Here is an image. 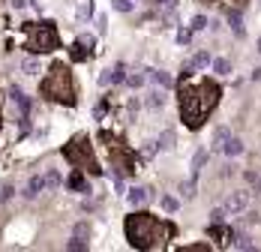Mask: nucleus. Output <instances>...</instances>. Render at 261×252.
I'll return each instance as SVG.
<instances>
[{
    "label": "nucleus",
    "mask_w": 261,
    "mask_h": 252,
    "mask_svg": "<svg viewBox=\"0 0 261 252\" xmlns=\"http://www.w3.org/2000/svg\"><path fill=\"white\" fill-rule=\"evenodd\" d=\"M219 84L213 78H198L195 84H180L177 102H180V120L189 129H201L204 120L213 114V108L219 105Z\"/></svg>",
    "instance_id": "nucleus-1"
},
{
    "label": "nucleus",
    "mask_w": 261,
    "mask_h": 252,
    "mask_svg": "<svg viewBox=\"0 0 261 252\" xmlns=\"http://www.w3.org/2000/svg\"><path fill=\"white\" fill-rule=\"evenodd\" d=\"M123 231H126V240L132 249L153 252V249H165L177 228L171 222L159 219V216H153L150 210H132L123 219Z\"/></svg>",
    "instance_id": "nucleus-2"
},
{
    "label": "nucleus",
    "mask_w": 261,
    "mask_h": 252,
    "mask_svg": "<svg viewBox=\"0 0 261 252\" xmlns=\"http://www.w3.org/2000/svg\"><path fill=\"white\" fill-rule=\"evenodd\" d=\"M39 96L45 102H57L63 108H75L78 105V87H75V75L69 72V66L63 60H54L48 75L39 81Z\"/></svg>",
    "instance_id": "nucleus-3"
},
{
    "label": "nucleus",
    "mask_w": 261,
    "mask_h": 252,
    "mask_svg": "<svg viewBox=\"0 0 261 252\" xmlns=\"http://www.w3.org/2000/svg\"><path fill=\"white\" fill-rule=\"evenodd\" d=\"M24 48L30 54H51L60 48V36L54 21H24Z\"/></svg>",
    "instance_id": "nucleus-4"
},
{
    "label": "nucleus",
    "mask_w": 261,
    "mask_h": 252,
    "mask_svg": "<svg viewBox=\"0 0 261 252\" xmlns=\"http://www.w3.org/2000/svg\"><path fill=\"white\" fill-rule=\"evenodd\" d=\"M63 156H66V162H72L75 168H81L84 174H93V177H99V174H102L99 159H96V150H93V144H90V138H87V135H75V138H69V141L63 144Z\"/></svg>",
    "instance_id": "nucleus-5"
},
{
    "label": "nucleus",
    "mask_w": 261,
    "mask_h": 252,
    "mask_svg": "<svg viewBox=\"0 0 261 252\" xmlns=\"http://www.w3.org/2000/svg\"><path fill=\"white\" fill-rule=\"evenodd\" d=\"M99 141L105 144L108 150V159H111V168L117 171V177H132L135 174V156L126 144L114 135V132H99Z\"/></svg>",
    "instance_id": "nucleus-6"
},
{
    "label": "nucleus",
    "mask_w": 261,
    "mask_h": 252,
    "mask_svg": "<svg viewBox=\"0 0 261 252\" xmlns=\"http://www.w3.org/2000/svg\"><path fill=\"white\" fill-rule=\"evenodd\" d=\"M90 45H93V36H78L75 42H72V48H69V57L75 60V63H81V60H87L90 57Z\"/></svg>",
    "instance_id": "nucleus-7"
},
{
    "label": "nucleus",
    "mask_w": 261,
    "mask_h": 252,
    "mask_svg": "<svg viewBox=\"0 0 261 252\" xmlns=\"http://www.w3.org/2000/svg\"><path fill=\"white\" fill-rule=\"evenodd\" d=\"M66 186H69L72 192H81V195H87V192H90V183H87V177H84V171H81V168H72V174L66 177Z\"/></svg>",
    "instance_id": "nucleus-8"
},
{
    "label": "nucleus",
    "mask_w": 261,
    "mask_h": 252,
    "mask_svg": "<svg viewBox=\"0 0 261 252\" xmlns=\"http://www.w3.org/2000/svg\"><path fill=\"white\" fill-rule=\"evenodd\" d=\"M9 99H12V105L18 108V120H27V114H30V99H27L18 87H9Z\"/></svg>",
    "instance_id": "nucleus-9"
},
{
    "label": "nucleus",
    "mask_w": 261,
    "mask_h": 252,
    "mask_svg": "<svg viewBox=\"0 0 261 252\" xmlns=\"http://www.w3.org/2000/svg\"><path fill=\"white\" fill-rule=\"evenodd\" d=\"M249 204V195L246 192H231L228 201H225V213H243Z\"/></svg>",
    "instance_id": "nucleus-10"
},
{
    "label": "nucleus",
    "mask_w": 261,
    "mask_h": 252,
    "mask_svg": "<svg viewBox=\"0 0 261 252\" xmlns=\"http://www.w3.org/2000/svg\"><path fill=\"white\" fill-rule=\"evenodd\" d=\"M153 198H156V192H153V189H141V186H135V189H129V192H126V201H129V204H135V207H138V204H144V201H153Z\"/></svg>",
    "instance_id": "nucleus-11"
},
{
    "label": "nucleus",
    "mask_w": 261,
    "mask_h": 252,
    "mask_svg": "<svg viewBox=\"0 0 261 252\" xmlns=\"http://www.w3.org/2000/svg\"><path fill=\"white\" fill-rule=\"evenodd\" d=\"M201 3L204 6H210V3H216L222 12H240L246 3H249V0H201Z\"/></svg>",
    "instance_id": "nucleus-12"
},
{
    "label": "nucleus",
    "mask_w": 261,
    "mask_h": 252,
    "mask_svg": "<svg viewBox=\"0 0 261 252\" xmlns=\"http://www.w3.org/2000/svg\"><path fill=\"white\" fill-rule=\"evenodd\" d=\"M45 189V180H42V174H33L30 180H27V186H24V198H36Z\"/></svg>",
    "instance_id": "nucleus-13"
},
{
    "label": "nucleus",
    "mask_w": 261,
    "mask_h": 252,
    "mask_svg": "<svg viewBox=\"0 0 261 252\" xmlns=\"http://www.w3.org/2000/svg\"><path fill=\"white\" fill-rule=\"evenodd\" d=\"M144 105H147V108H162V105H165V87H159V90H147Z\"/></svg>",
    "instance_id": "nucleus-14"
},
{
    "label": "nucleus",
    "mask_w": 261,
    "mask_h": 252,
    "mask_svg": "<svg viewBox=\"0 0 261 252\" xmlns=\"http://www.w3.org/2000/svg\"><path fill=\"white\" fill-rule=\"evenodd\" d=\"M147 75H150V78H153V81H156L159 87H165V90H168V87L174 84L171 72H165V69H147Z\"/></svg>",
    "instance_id": "nucleus-15"
},
{
    "label": "nucleus",
    "mask_w": 261,
    "mask_h": 252,
    "mask_svg": "<svg viewBox=\"0 0 261 252\" xmlns=\"http://www.w3.org/2000/svg\"><path fill=\"white\" fill-rule=\"evenodd\" d=\"M228 15V24H231V33L237 36V39H243L246 36V27H243V21H240V12H225Z\"/></svg>",
    "instance_id": "nucleus-16"
},
{
    "label": "nucleus",
    "mask_w": 261,
    "mask_h": 252,
    "mask_svg": "<svg viewBox=\"0 0 261 252\" xmlns=\"http://www.w3.org/2000/svg\"><path fill=\"white\" fill-rule=\"evenodd\" d=\"M210 66H213V72H216L219 78H225L228 72H231V60L228 57H216V60H210Z\"/></svg>",
    "instance_id": "nucleus-17"
},
{
    "label": "nucleus",
    "mask_w": 261,
    "mask_h": 252,
    "mask_svg": "<svg viewBox=\"0 0 261 252\" xmlns=\"http://www.w3.org/2000/svg\"><path fill=\"white\" fill-rule=\"evenodd\" d=\"M222 150H225V156H240L243 153V141L240 138H228L225 144H222Z\"/></svg>",
    "instance_id": "nucleus-18"
},
{
    "label": "nucleus",
    "mask_w": 261,
    "mask_h": 252,
    "mask_svg": "<svg viewBox=\"0 0 261 252\" xmlns=\"http://www.w3.org/2000/svg\"><path fill=\"white\" fill-rule=\"evenodd\" d=\"M123 81H126V63L120 60L111 66V84H123Z\"/></svg>",
    "instance_id": "nucleus-19"
},
{
    "label": "nucleus",
    "mask_w": 261,
    "mask_h": 252,
    "mask_svg": "<svg viewBox=\"0 0 261 252\" xmlns=\"http://www.w3.org/2000/svg\"><path fill=\"white\" fill-rule=\"evenodd\" d=\"M210 66V54L207 51H195V57L189 60V69H207Z\"/></svg>",
    "instance_id": "nucleus-20"
},
{
    "label": "nucleus",
    "mask_w": 261,
    "mask_h": 252,
    "mask_svg": "<svg viewBox=\"0 0 261 252\" xmlns=\"http://www.w3.org/2000/svg\"><path fill=\"white\" fill-rule=\"evenodd\" d=\"M174 141H177V135H174L171 129H165V132L159 135V141H156V144H159V150H171V147H174Z\"/></svg>",
    "instance_id": "nucleus-21"
},
{
    "label": "nucleus",
    "mask_w": 261,
    "mask_h": 252,
    "mask_svg": "<svg viewBox=\"0 0 261 252\" xmlns=\"http://www.w3.org/2000/svg\"><path fill=\"white\" fill-rule=\"evenodd\" d=\"M21 72H24V75H36V72H39V60H36V57H24Z\"/></svg>",
    "instance_id": "nucleus-22"
},
{
    "label": "nucleus",
    "mask_w": 261,
    "mask_h": 252,
    "mask_svg": "<svg viewBox=\"0 0 261 252\" xmlns=\"http://www.w3.org/2000/svg\"><path fill=\"white\" fill-rule=\"evenodd\" d=\"M228 138H231V129H228V126H219V129L213 132V144H216V147H222Z\"/></svg>",
    "instance_id": "nucleus-23"
},
{
    "label": "nucleus",
    "mask_w": 261,
    "mask_h": 252,
    "mask_svg": "<svg viewBox=\"0 0 261 252\" xmlns=\"http://www.w3.org/2000/svg\"><path fill=\"white\" fill-rule=\"evenodd\" d=\"M42 180H45V186H48V189H57V186L63 183V180H60V174H57L54 168H51V171H45V174H42Z\"/></svg>",
    "instance_id": "nucleus-24"
},
{
    "label": "nucleus",
    "mask_w": 261,
    "mask_h": 252,
    "mask_svg": "<svg viewBox=\"0 0 261 252\" xmlns=\"http://www.w3.org/2000/svg\"><path fill=\"white\" fill-rule=\"evenodd\" d=\"M72 237L87 240V237H90V225H87V222H75V228H72Z\"/></svg>",
    "instance_id": "nucleus-25"
},
{
    "label": "nucleus",
    "mask_w": 261,
    "mask_h": 252,
    "mask_svg": "<svg viewBox=\"0 0 261 252\" xmlns=\"http://www.w3.org/2000/svg\"><path fill=\"white\" fill-rule=\"evenodd\" d=\"M156 150H159V144H156V141H144L141 156H144V159H153V156H156Z\"/></svg>",
    "instance_id": "nucleus-26"
},
{
    "label": "nucleus",
    "mask_w": 261,
    "mask_h": 252,
    "mask_svg": "<svg viewBox=\"0 0 261 252\" xmlns=\"http://www.w3.org/2000/svg\"><path fill=\"white\" fill-rule=\"evenodd\" d=\"M204 162H207V150H195V156H192V168H195V174L204 168Z\"/></svg>",
    "instance_id": "nucleus-27"
},
{
    "label": "nucleus",
    "mask_w": 261,
    "mask_h": 252,
    "mask_svg": "<svg viewBox=\"0 0 261 252\" xmlns=\"http://www.w3.org/2000/svg\"><path fill=\"white\" fill-rule=\"evenodd\" d=\"M111 6H114L117 12H132L135 3H132V0H111Z\"/></svg>",
    "instance_id": "nucleus-28"
},
{
    "label": "nucleus",
    "mask_w": 261,
    "mask_h": 252,
    "mask_svg": "<svg viewBox=\"0 0 261 252\" xmlns=\"http://www.w3.org/2000/svg\"><path fill=\"white\" fill-rule=\"evenodd\" d=\"M177 207H180V201H177V198H171V195H165V198H162V210H165V213H174Z\"/></svg>",
    "instance_id": "nucleus-29"
},
{
    "label": "nucleus",
    "mask_w": 261,
    "mask_h": 252,
    "mask_svg": "<svg viewBox=\"0 0 261 252\" xmlns=\"http://www.w3.org/2000/svg\"><path fill=\"white\" fill-rule=\"evenodd\" d=\"M180 195H183V198H192V195H195V183H192V180L180 183Z\"/></svg>",
    "instance_id": "nucleus-30"
},
{
    "label": "nucleus",
    "mask_w": 261,
    "mask_h": 252,
    "mask_svg": "<svg viewBox=\"0 0 261 252\" xmlns=\"http://www.w3.org/2000/svg\"><path fill=\"white\" fill-rule=\"evenodd\" d=\"M207 24H210V21H207V15H195V18L189 21V27H192V30H204Z\"/></svg>",
    "instance_id": "nucleus-31"
},
{
    "label": "nucleus",
    "mask_w": 261,
    "mask_h": 252,
    "mask_svg": "<svg viewBox=\"0 0 261 252\" xmlns=\"http://www.w3.org/2000/svg\"><path fill=\"white\" fill-rule=\"evenodd\" d=\"M210 222H225V207H213L210 210Z\"/></svg>",
    "instance_id": "nucleus-32"
},
{
    "label": "nucleus",
    "mask_w": 261,
    "mask_h": 252,
    "mask_svg": "<svg viewBox=\"0 0 261 252\" xmlns=\"http://www.w3.org/2000/svg\"><path fill=\"white\" fill-rule=\"evenodd\" d=\"M126 84L129 87H141L144 84V75H141V72H132V75H126Z\"/></svg>",
    "instance_id": "nucleus-33"
},
{
    "label": "nucleus",
    "mask_w": 261,
    "mask_h": 252,
    "mask_svg": "<svg viewBox=\"0 0 261 252\" xmlns=\"http://www.w3.org/2000/svg\"><path fill=\"white\" fill-rule=\"evenodd\" d=\"M87 15H90V3L84 0V3H81V9L75 12V21H87Z\"/></svg>",
    "instance_id": "nucleus-34"
},
{
    "label": "nucleus",
    "mask_w": 261,
    "mask_h": 252,
    "mask_svg": "<svg viewBox=\"0 0 261 252\" xmlns=\"http://www.w3.org/2000/svg\"><path fill=\"white\" fill-rule=\"evenodd\" d=\"M234 246H237V249H246V252L252 249V243H249V237H237V240H234Z\"/></svg>",
    "instance_id": "nucleus-35"
},
{
    "label": "nucleus",
    "mask_w": 261,
    "mask_h": 252,
    "mask_svg": "<svg viewBox=\"0 0 261 252\" xmlns=\"http://www.w3.org/2000/svg\"><path fill=\"white\" fill-rule=\"evenodd\" d=\"M99 84H102V87L111 84V69H102V72H99Z\"/></svg>",
    "instance_id": "nucleus-36"
},
{
    "label": "nucleus",
    "mask_w": 261,
    "mask_h": 252,
    "mask_svg": "<svg viewBox=\"0 0 261 252\" xmlns=\"http://www.w3.org/2000/svg\"><path fill=\"white\" fill-rule=\"evenodd\" d=\"M177 42H180V45L189 42V30H180V33H177Z\"/></svg>",
    "instance_id": "nucleus-37"
},
{
    "label": "nucleus",
    "mask_w": 261,
    "mask_h": 252,
    "mask_svg": "<svg viewBox=\"0 0 261 252\" xmlns=\"http://www.w3.org/2000/svg\"><path fill=\"white\" fill-rule=\"evenodd\" d=\"M12 192H15L12 186H3V189H0V195H3V198H12Z\"/></svg>",
    "instance_id": "nucleus-38"
},
{
    "label": "nucleus",
    "mask_w": 261,
    "mask_h": 252,
    "mask_svg": "<svg viewBox=\"0 0 261 252\" xmlns=\"http://www.w3.org/2000/svg\"><path fill=\"white\" fill-rule=\"evenodd\" d=\"M96 27H99V33H105V15H99V18H96Z\"/></svg>",
    "instance_id": "nucleus-39"
},
{
    "label": "nucleus",
    "mask_w": 261,
    "mask_h": 252,
    "mask_svg": "<svg viewBox=\"0 0 261 252\" xmlns=\"http://www.w3.org/2000/svg\"><path fill=\"white\" fill-rule=\"evenodd\" d=\"M24 3H27V0H12V6H15V9H24Z\"/></svg>",
    "instance_id": "nucleus-40"
},
{
    "label": "nucleus",
    "mask_w": 261,
    "mask_h": 252,
    "mask_svg": "<svg viewBox=\"0 0 261 252\" xmlns=\"http://www.w3.org/2000/svg\"><path fill=\"white\" fill-rule=\"evenodd\" d=\"M0 126H3V96H0Z\"/></svg>",
    "instance_id": "nucleus-41"
},
{
    "label": "nucleus",
    "mask_w": 261,
    "mask_h": 252,
    "mask_svg": "<svg viewBox=\"0 0 261 252\" xmlns=\"http://www.w3.org/2000/svg\"><path fill=\"white\" fill-rule=\"evenodd\" d=\"M252 78H255V81H261V69H255V72H252Z\"/></svg>",
    "instance_id": "nucleus-42"
},
{
    "label": "nucleus",
    "mask_w": 261,
    "mask_h": 252,
    "mask_svg": "<svg viewBox=\"0 0 261 252\" xmlns=\"http://www.w3.org/2000/svg\"><path fill=\"white\" fill-rule=\"evenodd\" d=\"M258 51H261V39H258Z\"/></svg>",
    "instance_id": "nucleus-43"
},
{
    "label": "nucleus",
    "mask_w": 261,
    "mask_h": 252,
    "mask_svg": "<svg viewBox=\"0 0 261 252\" xmlns=\"http://www.w3.org/2000/svg\"><path fill=\"white\" fill-rule=\"evenodd\" d=\"M258 189H261V180H258Z\"/></svg>",
    "instance_id": "nucleus-44"
}]
</instances>
